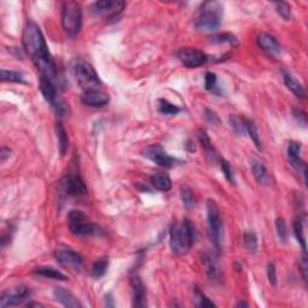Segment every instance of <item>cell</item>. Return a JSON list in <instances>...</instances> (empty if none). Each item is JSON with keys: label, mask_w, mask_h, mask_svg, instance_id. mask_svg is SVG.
Returning <instances> with one entry per match:
<instances>
[{"label": "cell", "mask_w": 308, "mask_h": 308, "mask_svg": "<svg viewBox=\"0 0 308 308\" xmlns=\"http://www.w3.org/2000/svg\"><path fill=\"white\" fill-rule=\"evenodd\" d=\"M158 108L164 114H177L180 111L178 106L174 105L172 102H168L166 99H160L158 102Z\"/></svg>", "instance_id": "32"}, {"label": "cell", "mask_w": 308, "mask_h": 308, "mask_svg": "<svg viewBox=\"0 0 308 308\" xmlns=\"http://www.w3.org/2000/svg\"><path fill=\"white\" fill-rule=\"evenodd\" d=\"M220 168H222V171H223L224 177L226 178L228 182H229L230 184L235 186L236 180H235V176H234V171H232V168H231L230 162L222 158L220 159Z\"/></svg>", "instance_id": "35"}, {"label": "cell", "mask_w": 308, "mask_h": 308, "mask_svg": "<svg viewBox=\"0 0 308 308\" xmlns=\"http://www.w3.org/2000/svg\"><path fill=\"white\" fill-rule=\"evenodd\" d=\"M205 88L207 90H214L217 88V75L212 71H207L205 75Z\"/></svg>", "instance_id": "39"}, {"label": "cell", "mask_w": 308, "mask_h": 308, "mask_svg": "<svg viewBox=\"0 0 308 308\" xmlns=\"http://www.w3.org/2000/svg\"><path fill=\"white\" fill-rule=\"evenodd\" d=\"M307 254L306 250H304V254H302L301 259H300V268H301V274L304 280H307Z\"/></svg>", "instance_id": "43"}, {"label": "cell", "mask_w": 308, "mask_h": 308, "mask_svg": "<svg viewBox=\"0 0 308 308\" xmlns=\"http://www.w3.org/2000/svg\"><path fill=\"white\" fill-rule=\"evenodd\" d=\"M199 140H200V144H202L205 152L207 153V156H211V158H214L216 150H214V148H213L212 142L211 140H210L208 135H207V132H205V130H200L199 132Z\"/></svg>", "instance_id": "30"}, {"label": "cell", "mask_w": 308, "mask_h": 308, "mask_svg": "<svg viewBox=\"0 0 308 308\" xmlns=\"http://www.w3.org/2000/svg\"><path fill=\"white\" fill-rule=\"evenodd\" d=\"M274 8H276L277 14L282 17L283 20H289L290 17H292V8H290V5L288 2H280L274 4Z\"/></svg>", "instance_id": "37"}, {"label": "cell", "mask_w": 308, "mask_h": 308, "mask_svg": "<svg viewBox=\"0 0 308 308\" xmlns=\"http://www.w3.org/2000/svg\"><path fill=\"white\" fill-rule=\"evenodd\" d=\"M252 170H253V174L256 177V182L259 183L260 186H270L274 184V177L270 171L264 166V164L259 162H254L252 164Z\"/></svg>", "instance_id": "20"}, {"label": "cell", "mask_w": 308, "mask_h": 308, "mask_svg": "<svg viewBox=\"0 0 308 308\" xmlns=\"http://www.w3.org/2000/svg\"><path fill=\"white\" fill-rule=\"evenodd\" d=\"M44 304H38V302H29V304H26V307H42Z\"/></svg>", "instance_id": "47"}, {"label": "cell", "mask_w": 308, "mask_h": 308, "mask_svg": "<svg viewBox=\"0 0 308 308\" xmlns=\"http://www.w3.org/2000/svg\"><path fill=\"white\" fill-rule=\"evenodd\" d=\"M276 230L278 238H280V241L286 242V240H288V229H286V224L283 218L276 219Z\"/></svg>", "instance_id": "38"}, {"label": "cell", "mask_w": 308, "mask_h": 308, "mask_svg": "<svg viewBox=\"0 0 308 308\" xmlns=\"http://www.w3.org/2000/svg\"><path fill=\"white\" fill-rule=\"evenodd\" d=\"M22 41L26 54L30 57L32 63L40 71V75L54 81L56 75H57L56 63L48 51L42 32L36 23L32 20L26 22L23 29Z\"/></svg>", "instance_id": "1"}, {"label": "cell", "mask_w": 308, "mask_h": 308, "mask_svg": "<svg viewBox=\"0 0 308 308\" xmlns=\"http://www.w3.org/2000/svg\"><path fill=\"white\" fill-rule=\"evenodd\" d=\"M2 82H16V84H28L26 81V77L22 72L14 70L2 69Z\"/></svg>", "instance_id": "26"}, {"label": "cell", "mask_w": 308, "mask_h": 308, "mask_svg": "<svg viewBox=\"0 0 308 308\" xmlns=\"http://www.w3.org/2000/svg\"><path fill=\"white\" fill-rule=\"evenodd\" d=\"M204 264L207 271V274L211 280H217L220 276V268L213 254H205L204 256Z\"/></svg>", "instance_id": "24"}, {"label": "cell", "mask_w": 308, "mask_h": 308, "mask_svg": "<svg viewBox=\"0 0 308 308\" xmlns=\"http://www.w3.org/2000/svg\"><path fill=\"white\" fill-rule=\"evenodd\" d=\"M229 122L232 126V129L235 130L236 134L238 135H244L246 134V120L238 117V116H230Z\"/></svg>", "instance_id": "33"}, {"label": "cell", "mask_w": 308, "mask_h": 308, "mask_svg": "<svg viewBox=\"0 0 308 308\" xmlns=\"http://www.w3.org/2000/svg\"><path fill=\"white\" fill-rule=\"evenodd\" d=\"M40 90L42 93L44 98L46 99L47 102L51 104L53 108L57 111L59 116H63L65 112V105L59 100L58 94H57V88H56L54 84H53L52 80L46 78V77H40Z\"/></svg>", "instance_id": "9"}, {"label": "cell", "mask_w": 308, "mask_h": 308, "mask_svg": "<svg viewBox=\"0 0 308 308\" xmlns=\"http://www.w3.org/2000/svg\"><path fill=\"white\" fill-rule=\"evenodd\" d=\"M144 156L150 159V160L158 164L159 166L171 168L174 166L176 162H178L176 158H174L170 154H168L166 150H165L160 144H153V146L146 148L144 152Z\"/></svg>", "instance_id": "12"}, {"label": "cell", "mask_w": 308, "mask_h": 308, "mask_svg": "<svg viewBox=\"0 0 308 308\" xmlns=\"http://www.w3.org/2000/svg\"><path fill=\"white\" fill-rule=\"evenodd\" d=\"M180 199H182L183 205H184L186 208H192V207L195 206L196 200H195L194 192H192L190 186H188L186 184L180 186Z\"/></svg>", "instance_id": "27"}, {"label": "cell", "mask_w": 308, "mask_h": 308, "mask_svg": "<svg viewBox=\"0 0 308 308\" xmlns=\"http://www.w3.org/2000/svg\"><path fill=\"white\" fill-rule=\"evenodd\" d=\"M256 44L262 50L268 52V54H278L280 53V45L277 38L268 32H260L256 36Z\"/></svg>", "instance_id": "19"}, {"label": "cell", "mask_w": 308, "mask_h": 308, "mask_svg": "<svg viewBox=\"0 0 308 308\" xmlns=\"http://www.w3.org/2000/svg\"><path fill=\"white\" fill-rule=\"evenodd\" d=\"M268 282L271 283L272 286H276L277 271H276V266H274V262H268Z\"/></svg>", "instance_id": "42"}, {"label": "cell", "mask_w": 308, "mask_h": 308, "mask_svg": "<svg viewBox=\"0 0 308 308\" xmlns=\"http://www.w3.org/2000/svg\"><path fill=\"white\" fill-rule=\"evenodd\" d=\"M32 296V290L26 286H18L4 292L0 296V307H14L23 304Z\"/></svg>", "instance_id": "11"}, {"label": "cell", "mask_w": 308, "mask_h": 308, "mask_svg": "<svg viewBox=\"0 0 308 308\" xmlns=\"http://www.w3.org/2000/svg\"><path fill=\"white\" fill-rule=\"evenodd\" d=\"M244 241L248 252H250V253H256L258 250V238L256 232H253V231H247V232L244 234Z\"/></svg>", "instance_id": "34"}, {"label": "cell", "mask_w": 308, "mask_h": 308, "mask_svg": "<svg viewBox=\"0 0 308 308\" xmlns=\"http://www.w3.org/2000/svg\"><path fill=\"white\" fill-rule=\"evenodd\" d=\"M75 76L77 84L81 86L84 90H98L102 86V80L98 75L96 70L88 62L80 59L75 64Z\"/></svg>", "instance_id": "7"}, {"label": "cell", "mask_w": 308, "mask_h": 308, "mask_svg": "<svg viewBox=\"0 0 308 308\" xmlns=\"http://www.w3.org/2000/svg\"><path fill=\"white\" fill-rule=\"evenodd\" d=\"M54 258L59 264H62L65 268H72L75 271H78L84 265V258L81 256V254L72 250H69V248L57 250L54 252Z\"/></svg>", "instance_id": "14"}, {"label": "cell", "mask_w": 308, "mask_h": 308, "mask_svg": "<svg viewBox=\"0 0 308 308\" xmlns=\"http://www.w3.org/2000/svg\"><path fill=\"white\" fill-rule=\"evenodd\" d=\"M104 298H105L106 307H114V296H112L111 292H110V294H106Z\"/></svg>", "instance_id": "45"}, {"label": "cell", "mask_w": 308, "mask_h": 308, "mask_svg": "<svg viewBox=\"0 0 308 308\" xmlns=\"http://www.w3.org/2000/svg\"><path fill=\"white\" fill-rule=\"evenodd\" d=\"M207 224H208L210 238L218 250L223 248V219L219 207L214 200L207 201Z\"/></svg>", "instance_id": "5"}, {"label": "cell", "mask_w": 308, "mask_h": 308, "mask_svg": "<svg viewBox=\"0 0 308 308\" xmlns=\"http://www.w3.org/2000/svg\"><path fill=\"white\" fill-rule=\"evenodd\" d=\"M124 8L126 2L120 0H100L92 5V12L106 18H112L122 12Z\"/></svg>", "instance_id": "10"}, {"label": "cell", "mask_w": 308, "mask_h": 308, "mask_svg": "<svg viewBox=\"0 0 308 308\" xmlns=\"http://www.w3.org/2000/svg\"><path fill=\"white\" fill-rule=\"evenodd\" d=\"M286 153H288V159L290 162V164L294 166L298 172L302 174L304 178L306 180V172H307V166L304 164V162L301 159V144L300 142L296 141H290L288 144V150H286Z\"/></svg>", "instance_id": "15"}, {"label": "cell", "mask_w": 308, "mask_h": 308, "mask_svg": "<svg viewBox=\"0 0 308 308\" xmlns=\"http://www.w3.org/2000/svg\"><path fill=\"white\" fill-rule=\"evenodd\" d=\"M195 231L190 220L186 219L182 223L174 224L170 231L171 250L177 256H184L194 244Z\"/></svg>", "instance_id": "2"}, {"label": "cell", "mask_w": 308, "mask_h": 308, "mask_svg": "<svg viewBox=\"0 0 308 308\" xmlns=\"http://www.w3.org/2000/svg\"><path fill=\"white\" fill-rule=\"evenodd\" d=\"M238 307H248V304H244V302H240L238 304Z\"/></svg>", "instance_id": "48"}, {"label": "cell", "mask_w": 308, "mask_h": 308, "mask_svg": "<svg viewBox=\"0 0 308 308\" xmlns=\"http://www.w3.org/2000/svg\"><path fill=\"white\" fill-rule=\"evenodd\" d=\"M130 288H132V306L142 308L146 306V288L138 277H132L130 280Z\"/></svg>", "instance_id": "17"}, {"label": "cell", "mask_w": 308, "mask_h": 308, "mask_svg": "<svg viewBox=\"0 0 308 308\" xmlns=\"http://www.w3.org/2000/svg\"><path fill=\"white\" fill-rule=\"evenodd\" d=\"M246 132H248V135H250V138H252V141L254 142V144H256V147L258 148V150H262L260 135H259V132H258V128L253 120H246Z\"/></svg>", "instance_id": "29"}, {"label": "cell", "mask_w": 308, "mask_h": 308, "mask_svg": "<svg viewBox=\"0 0 308 308\" xmlns=\"http://www.w3.org/2000/svg\"><path fill=\"white\" fill-rule=\"evenodd\" d=\"M108 268V258H100L92 266V274L96 278H102L106 274Z\"/></svg>", "instance_id": "28"}, {"label": "cell", "mask_w": 308, "mask_h": 308, "mask_svg": "<svg viewBox=\"0 0 308 308\" xmlns=\"http://www.w3.org/2000/svg\"><path fill=\"white\" fill-rule=\"evenodd\" d=\"M56 132H57L59 152H60L62 156H64L68 152V148H69V136H68L66 130H65L62 122H57V126H56Z\"/></svg>", "instance_id": "25"}, {"label": "cell", "mask_w": 308, "mask_h": 308, "mask_svg": "<svg viewBox=\"0 0 308 308\" xmlns=\"http://www.w3.org/2000/svg\"><path fill=\"white\" fill-rule=\"evenodd\" d=\"M194 295H195V298H196V306H199V307H213V306H216L214 302H212L211 300H210V298H207V296L198 288H195Z\"/></svg>", "instance_id": "36"}, {"label": "cell", "mask_w": 308, "mask_h": 308, "mask_svg": "<svg viewBox=\"0 0 308 308\" xmlns=\"http://www.w3.org/2000/svg\"><path fill=\"white\" fill-rule=\"evenodd\" d=\"M205 117H206V120H208L210 123H212V124L220 123V120H219V117L217 116V114H216L214 111H212V110H210V108H206L205 110Z\"/></svg>", "instance_id": "44"}, {"label": "cell", "mask_w": 308, "mask_h": 308, "mask_svg": "<svg viewBox=\"0 0 308 308\" xmlns=\"http://www.w3.org/2000/svg\"><path fill=\"white\" fill-rule=\"evenodd\" d=\"M68 225L71 234L76 236H93L102 235V230L94 224L84 212L81 211H70L68 216Z\"/></svg>", "instance_id": "6"}, {"label": "cell", "mask_w": 308, "mask_h": 308, "mask_svg": "<svg viewBox=\"0 0 308 308\" xmlns=\"http://www.w3.org/2000/svg\"><path fill=\"white\" fill-rule=\"evenodd\" d=\"M59 195L63 198L81 196L87 194V186L78 174H68L59 182Z\"/></svg>", "instance_id": "8"}, {"label": "cell", "mask_w": 308, "mask_h": 308, "mask_svg": "<svg viewBox=\"0 0 308 308\" xmlns=\"http://www.w3.org/2000/svg\"><path fill=\"white\" fill-rule=\"evenodd\" d=\"M178 59L186 68H198L204 65L207 62V56L198 48L186 47L178 51Z\"/></svg>", "instance_id": "13"}, {"label": "cell", "mask_w": 308, "mask_h": 308, "mask_svg": "<svg viewBox=\"0 0 308 308\" xmlns=\"http://www.w3.org/2000/svg\"><path fill=\"white\" fill-rule=\"evenodd\" d=\"M292 116L298 124H301L302 126H307V114L306 112H304L300 108H292Z\"/></svg>", "instance_id": "41"}, {"label": "cell", "mask_w": 308, "mask_h": 308, "mask_svg": "<svg viewBox=\"0 0 308 308\" xmlns=\"http://www.w3.org/2000/svg\"><path fill=\"white\" fill-rule=\"evenodd\" d=\"M82 102L87 106H92V108H102L105 106L108 102L110 98L106 93L99 90H86L84 96L81 98Z\"/></svg>", "instance_id": "18"}, {"label": "cell", "mask_w": 308, "mask_h": 308, "mask_svg": "<svg viewBox=\"0 0 308 308\" xmlns=\"http://www.w3.org/2000/svg\"><path fill=\"white\" fill-rule=\"evenodd\" d=\"M150 182L154 189L159 192H168L172 186V180L165 172H154L150 174Z\"/></svg>", "instance_id": "21"}, {"label": "cell", "mask_w": 308, "mask_h": 308, "mask_svg": "<svg viewBox=\"0 0 308 308\" xmlns=\"http://www.w3.org/2000/svg\"><path fill=\"white\" fill-rule=\"evenodd\" d=\"M283 82L286 84V87L289 90H292L298 98H302L304 99L306 96V90H304V86H302L294 76L290 75L288 72L283 74Z\"/></svg>", "instance_id": "22"}, {"label": "cell", "mask_w": 308, "mask_h": 308, "mask_svg": "<svg viewBox=\"0 0 308 308\" xmlns=\"http://www.w3.org/2000/svg\"><path fill=\"white\" fill-rule=\"evenodd\" d=\"M53 298L57 300L59 304H63L64 307L69 308H81L82 304L80 302L78 298H76L70 290L62 288V286H57L53 290Z\"/></svg>", "instance_id": "16"}, {"label": "cell", "mask_w": 308, "mask_h": 308, "mask_svg": "<svg viewBox=\"0 0 308 308\" xmlns=\"http://www.w3.org/2000/svg\"><path fill=\"white\" fill-rule=\"evenodd\" d=\"M212 42H229V44H236L238 42V38L234 36L232 34H229V32H223V34L216 35L214 38H212Z\"/></svg>", "instance_id": "40"}, {"label": "cell", "mask_w": 308, "mask_h": 308, "mask_svg": "<svg viewBox=\"0 0 308 308\" xmlns=\"http://www.w3.org/2000/svg\"><path fill=\"white\" fill-rule=\"evenodd\" d=\"M10 153L11 150H8V148L6 147H2V152H0V156H2V162H5V160L10 156Z\"/></svg>", "instance_id": "46"}, {"label": "cell", "mask_w": 308, "mask_h": 308, "mask_svg": "<svg viewBox=\"0 0 308 308\" xmlns=\"http://www.w3.org/2000/svg\"><path fill=\"white\" fill-rule=\"evenodd\" d=\"M294 234L296 236V240L298 241V244H301L302 250H306V238H304V222H302L301 218L295 219Z\"/></svg>", "instance_id": "31"}, {"label": "cell", "mask_w": 308, "mask_h": 308, "mask_svg": "<svg viewBox=\"0 0 308 308\" xmlns=\"http://www.w3.org/2000/svg\"><path fill=\"white\" fill-rule=\"evenodd\" d=\"M223 5L219 2H205L201 4L198 12L195 26L202 32H214L223 20Z\"/></svg>", "instance_id": "3"}, {"label": "cell", "mask_w": 308, "mask_h": 308, "mask_svg": "<svg viewBox=\"0 0 308 308\" xmlns=\"http://www.w3.org/2000/svg\"><path fill=\"white\" fill-rule=\"evenodd\" d=\"M82 8L76 2H66L62 10V26L69 36H76L82 28Z\"/></svg>", "instance_id": "4"}, {"label": "cell", "mask_w": 308, "mask_h": 308, "mask_svg": "<svg viewBox=\"0 0 308 308\" xmlns=\"http://www.w3.org/2000/svg\"><path fill=\"white\" fill-rule=\"evenodd\" d=\"M34 274H38L41 277L50 278V280H66L68 277L65 276L63 272H60L59 270L52 268V266H40V268L34 270Z\"/></svg>", "instance_id": "23"}]
</instances>
